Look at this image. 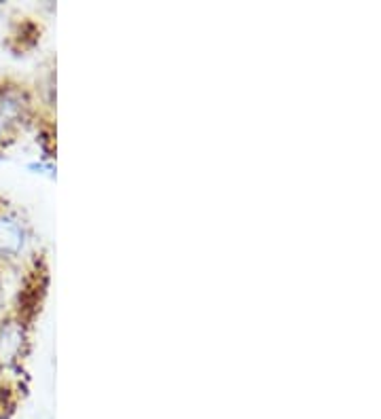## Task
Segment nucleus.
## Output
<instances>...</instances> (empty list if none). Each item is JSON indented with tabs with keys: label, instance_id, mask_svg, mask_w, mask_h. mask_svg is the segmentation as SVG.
Wrapping results in <instances>:
<instances>
[{
	"label": "nucleus",
	"instance_id": "obj_1",
	"mask_svg": "<svg viewBox=\"0 0 381 419\" xmlns=\"http://www.w3.org/2000/svg\"><path fill=\"white\" fill-rule=\"evenodd\" d=\"M26 233L21 223L11 214H0V254L15 257L21 252Z\"/></svg>",
	"mask_w": 381,
	"mask_h": 419
},
{
	"label": "nucleus",
	"instance_id": "obj_3",
	"mask_svg": "<svg viewBox=\"0 0 381 419\" xmlns=\"http://www.w3.org/2000/svg\"><path fill=\"white\" fill-rule=\"evenodd\" d=\"M7 127H9V123L3 117H0V142H3L5 136H7Z\"/></svg>",
	"mask_w": 381,
	"mask_h": 419
},
{
	"label": "nucleus",
	"instance_id": "obj_2",
	"mask_svg": "<svg viewBox=\"0 0 381 419\" xmlns=\"http://www.w3.org/2000/svg\"><path fill=\"white\" fill-rule=\"evenodd\" d=\"M24 343L21 326L15 322H3L0 324V360H13Z\"/></svg>",
	"mask_w": 381,
	"mask_h": 419
}]
</instances>
